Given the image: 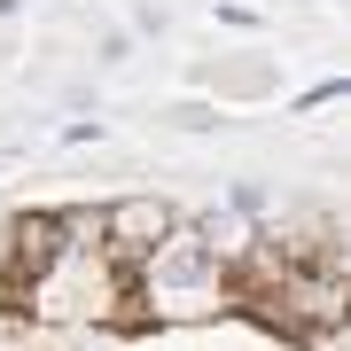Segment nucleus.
I'll return each mask as SVG.
<instances>
[{
  "label": "nucleus",
  "instance_id": "nucleus-2",
  "mask_svg": "<svg viewBox=\"0 0 351 351\" xmlns=\"http://www.w3.org/2000/svg\"><path fill=\"white\" fill-rule=\"evenodd\" d=\"M164 234H172V211L156 195H133V203H110L101 211V258H149Z\"/></svg>",
  "mask_w": 351,
  "mask_h": 351
},
{
  "label": "nucleus",
  "instance_id": "nucleus-4",
  "mask_svg": "<svg viewBox=\"0 0 351 351\" xmlns=\"http://www.w3.org/2000/svg\"><path fill=\"white\" fill-rule=\"evenodd\" d=\"M219 24H242V32H258V8H242V0H219Z\"/></svg>",
  "mask_w": 351,
  "mask_h": 351
},
{
  "label": "nucleus",
  "instance_id": "nucleus-3",
  "mask_svg": "<svg viewBox=\"0 0 351 351\" xmlns=\"http://www.w3.org/2000/svg\"><path fill=\"white\" fill-rule=\"evenodd\" d=\"M328 101H343V78H320V86L297 94V110H328Z\"/></svg>",
  "mask_w": 351,
  "mask_h": 351
},
{
  "label": "nucleus",
  "instance_id": "nucleus-5",
  "mask_svg": "<svg viewBox=\"0 0 351 351\" xmlns=\"http://www.w3.org/2000/svg\"><path fill=\"white\" fill-rule=\"evenodd\" d=\"M16 8H24V0H0V16H16Z\"/></svg>",
  "mask_w": 351,
  "mask_h": 351
},
{
  "label": "nucleus",
  "instance_id": "nucleus-1",
  "mask_svg": "<svg viewBox=\"0 0 351 351\" xmlns=\"http://www.w3.org/2000/svg\"><path fill=\"white\" fill-rule=\"evenodd\" d=\"M219 274H226V258L203 226H172L149 250V289H164V297H211Z\"/></svg>",
  "mask_w": 351,
  "mask_h": 351
}]
</instances>
